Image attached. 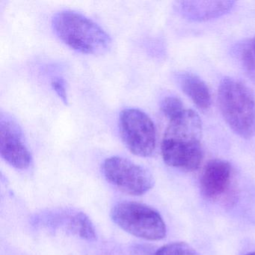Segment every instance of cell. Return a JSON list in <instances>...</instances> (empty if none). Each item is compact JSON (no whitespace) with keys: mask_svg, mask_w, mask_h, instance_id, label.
Instances as JSON below:
<instances>
[{"mask_svg":"<svg viewBox=\"0 0 255 255\" xmlns=\"http://www.w3.org/2000/svg\"><path fill=\"white\" fill-rule=\"evenodd\" d=\"M238 56L246 71L255 77V36L240 46Z\"/></svg>","mask_w":255,"mask_h":255,"instance_id":"12","label":"cell"},{"mask_svg":"<svg viewBox=\"0 0 255 255\" xmlns=\"http://www.w3.org/2000/svg\"><path fill=\"white\" fill-rule=\"evenodd\" d=\"M102 171L107 181L125 193L142 195L154 185L151 173L126 158L112 156L104 161Z\"/></svg>","mask_w":255,"mask_h":255,"instance_id":"6","label":"cell"},{"mask_svg":"<svg viewBox=\"0 0 255 255\" xmlns=\"http://www.w3.org/2000/svg\"><path fill=\"white\" fill-rule=\"evenodd\" d=\"M234 4V1H180L176 8L187 20L204 22L225 15Z\"/></svg>","mask_w":255,"mask_h":255,"instance_id":"9","label":"cell"},{"mask_svg":"<svg viewBox=\"0 0 255 255\" xmlns=\"http://www.w3.org/2000/svg\"><path fill=\"white\" fill-rule=\"evenodd\" d=\"M246 255H255V252H250V253H248Z\"/></svg>","mask_w":255,"mask_h":255,"instance_id":"16","label":"cell"},{"mask_svg":"<svg viewBox=\"0 0 255 255\" xmlns=\"http://www.w3.org/2000/svg\"><path fill=\"white\" fill-rule=\"evenodd\" d=\"M218 101L225 122L237 135L246 139L255 135V99L246 85L231 77L222 79Z\"/></svg>","mask_w":255,"mask_h":255,"instance_id":"3","label":"cell"},{"mask_svg":"<svg viewBox=\"0 0 255 255\" xmlns=\"http://www.w3.org/2000/svg\"><path fill=\"white\" fill-rule=\"evenodd\" d=\"M180 89L202 110H208L211 105V95L205 82L196 74L180 72L176 75Z\"/></svg>","mask_w":255,"mask_h":255,"instance_id":"10","label":"cell"},{"mask_svg":"<svg viewBox=\"0 0 255 255\" xmlns=\"http://www.w3.org/2000/svg\"><path fill=\"white\" fill-rule=\"evenodd\" d=\"M0 153L17 169H26L32 162V155L25 142L21 128L11 116L3 113L0 118Z\"/></svg>","mask_w":255,"mask_h":255,"instance_id":"7","label":"cell"},{"mask_svg":"<svg viewBox=\"0 0 255 255\" xmlns=\"http://www.w3.org/2000/svg\"><path fill=\"white\" fill-rule=\"evenodd\" d=\"M110 215L119 228L135 237L156 241L166 235V226L162 216L145 204L123 201L113 207Z\"/></svg>","mask_w":255,"mask_h":255,"instance_id":"4","label":"cell"},{"mask_svg":"<svg viewBox=\"0 0 255 255\" xmlns=\"http://www.w3.org/2000/svg\"><path fill=\"white\" fill-rule=\"evenodd\" d=\"M51 86L62 102L65 104H68V97L65 80L62 77H56L52 80Z\"/></svg>","mask_w":255,"mask_h":255,"instance_id":"15","label":"cell"},{"mask_svg":"<svg viewBox=\"0 0 255 255\" xmlns=\"http://www.w3.org/2000/svg\"><path fill=\"white\" fill-rule=\"evenodd\" d=\"M161 111L170 121L174 120L185 111L183 104L177 97H165L160 104Z\"/></svg>","mask_w":255,"mask_h":255,"instance_id":"13","label":"cell"},{"mask_svg":"<svg viewBox=\"0 0 255 255\" xmlns=\"http://www.w3.org/2000/svg\"><path fill=\"white\" fill-rule=\"evenodd\" d=\"M155 255H200V254L190 245L178 242L162 246Z\"/></svg>","mask_w":255,"mask_h":255,"instance_id":"14","label":"cell"},{"mask_svg":"<svg viewBox=\"0 0 255 255\" xmlns=\"http://www.w3.org/2000/svg\"><path fill=\"white\" fill-rule=\"evenodd\" d=\"M119 130L128 150L141 157H149L156 146V131L152 119L141 110L128 108L119 116Z\"/></svg>","mask_w":255,"mask_h":255,"instance_id":"5","label":"cell"},{"mask_svg":"<svg viewBox=\"0 0 255 255\" xmlns=\"http://www.w3.org/2000/svg\"><path fill=\"white\" fill-rule=\"evenodd\" d=\"M231 177L232 167L228 161L220 159L210 160L201 174V193L208 199L222 196L229 187Z\"/></svg>","mask_w":255,"mask_h":255,"instance_id":"8","label":"cell"},{"mask_svg":"<svg viewBox=\"0 0 255 255\" xmlns=\"http://www.w3.org/2000/svg\"><path fill=\"white\" fill-rule=\"evenodd\" d=\"M52 27L64 44L84 54H102L111 47L110 35L93 20L76 11L56 13Z\"/></svg>","mask_w":255,"mask_h":255,"instance_id":"2","label":"cell"},{"mask_svg":"<svg viewBox=\"0 0 255 255\" xmlns=\"http://www.w3.org/2000/svg\"><path fill=\"white\" fill-rule=\"evenodd\" d=\"M71 228L77 236L87 241L96 240L95 228L91 219L83 213L76 214L71 219Z\"/></svg>","mask_w":255,"mask_h":255,"instance_id":"11","label":"cell"},{"mask_svg":"<svg viewBox=\"0 0 255 255\" xmlns=\"http://www.w3.org/2000/svg\"><path fill=\"white\" fill-rule=\"evenodd\" d=\"M202 132V122L193 110H186L177 119L170 121L161 145L164 162L185 171L198 169L204 158Z\"/></svg>","mask_w":255,"mask_h":255,"instance_id":"1","label":"cell"}]
</instances>
